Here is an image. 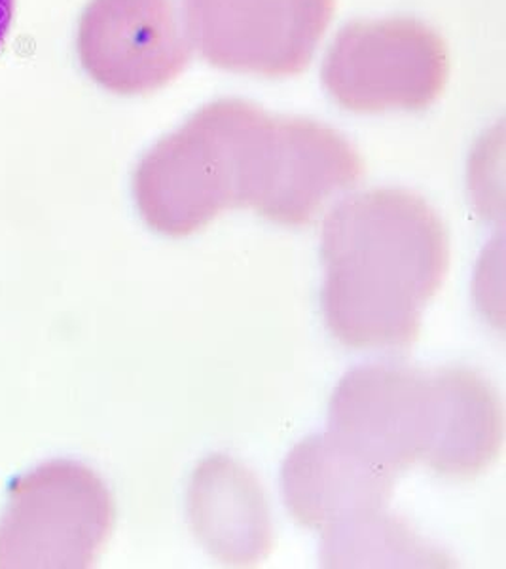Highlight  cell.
Instances as JSON below:
<instances>
[{"label": "cell", "instance_id": "cell-1", "mask_svg": "<svg viewBox=\"0 0 506 569\" xmlns=\"http://www.w3.org/2000/svg\"><path fill=\"white\" fill-rule=\"evenodd\" d=\"M323 310L355 350H401L419 338L422 311L449 266L448 232L427 201L401 188L351 196L323 228Z\"/></svg>", "mask_w": 506, "mask_h": 569}, {"label": "cell", "instance_id": "cell-2", "mask_svg": "<svg viewBox=\"0 0 506 569\" xmlns=\"http://www.w3.org/2000/svg\"><path fill=\"white\" fill-rule=\"evenodd\" d=\"M331 429L398 475L422 463L446 479L473 480L499 458L505 415L476 370L371 365L337 383Z\"/></svg>", "mask_w": 506, "mask_h": 569}, {"label": "cell", "instance_id": "cell-3", "mask_svg": "<svg viewBox=\"0 0 506 569\" xmlns=\"http://www.w3.org/2000/svg\"><path fill=\"white\" fill-rule=\"evenodd\" d=\"M253 107L241 99L205 104L144 156L135 198L150 228L184 238L240 208V142Z\"/></svg>", "mask_w": 506, "mask_h": 569}, {"label": "cell", "instance_id": "cell-4", "mask_svg": "<svg viewBox=\"0 0 506 569\" xmlns=\"http://www.w3.org/2000/svg\"><path fill=\"white\" fill-rule=\"evenodd\" d=\"M363 177V156L342 133L254 109L241 139L240 208L277 224L305 227Z\"/></svg>", "mask_w": 506, "mask_h": 569}, {"label": "cell", "instance_id": "cell-5", "mask_svg": "<svg viewBox=\"0 0 506 569\" xmlns=\"http://www.w3.org/2000/svg\"><path fill=\"white\" fill-rule=\"evenodd\" d=\"M448 77L446 40L414 18L353 21L336 34L323 66L331 98L358 114L428 109Z\"/></svg>", "mask_w": 506, "mask_h": 569}, {"label": "cell", "instance_id": "cell-6", "mask_svg": "<svg viewBox=\"0 0 506 569\" xmlns=\"http://www.w3.org/2000/svg\"><path fill=\"white\" fill-rule=\"evenodd\" d=\"M336 0H184L192 48L224 71L296 77L310 67Z\"/></svg>", "mask_w": 506, "mask_h": 569}, {"label": "cell", "instance_id": "cell-7", "mask_svg": "<svg viewBox=\"0 0 506 569\" xmlns=\"http://www.w3.org/2000/svg\"><path fill=\"white\" fill-rule=\"evenodd\" d=\"M398 472L332 431L300 442L283 467L289 511L300 525L326 530L366 512L383 511Z\"/></svg>", "mask_w": 506, "mask_h": 569}, {"label": "cell", "instance_id": "cell-8", "mask_svg": "<svg viewBox=\"0 0 506 569\" xmlns=\"http://www.w3.org/2000/svg\"><path fill=\"white\" fill-rule=\"evenodd\" d=\"M13 493L12 511L33 515L37 566H90L111 536V493L85 467L53 463Z\"/></svg>", "mask_w": 506, "mask_h": 569}, {"label": "cell", "instance_id": "cell-9", "mask_svg": "<svg viewBox=\"0 0 506 569\" xmlns=\"http://www.w3.org/2000/svg\"><path fill=\"white\" fill-rule=\"evenodd\" d=\"M195 533L214 558L249 566L272 549L266 498L253 475L224 456L198 467L190 488Z\"/></svg>", "mask_w": 506, "mask_h": 569}, {"label": "cell", "instance_id": "cell-10", "mask_svg": "<svg viewBox=\"0 0 506 569\" xmlns=\"http://www.w3.org/2000/svg\"><path fill=\"white\" fill-rule=\"evenodd\" d=\"M103 52L107 74L124 91L171 84L192 58L175 0H112L107 4Z\"/></svg>", "mask_w": 506, "mask_h": 569}, {"label": "cell", "instance_id": "cell-11", "mask_svg": "<svg viewBox=\"0 0 506 569\" xmlns=\"http://www.w3.org/2000/svg\"><path fill=\"white\" fill-rule=\"evenodd\" d=\"M444 557L431 550L406 522L383 511L366 512L323 530V563L328 568L433 566Z\"/></svg>", "mask_w": 506, "mask_h": 569}, {"label": "cell", "instance_id": "cell-12", "mask_svg": "<svg viewBox=\"0 0 506 569\" xmlns=\"http://www.w3.org/2000/svg\"><path fill=\"white\" fill-rule=\"evenodd\" d=\"M13 7H16V0H0V48L4 44L12 26Z\"/></svg>", "mask_w": 506, "mask_h": 569}]
</instances>
